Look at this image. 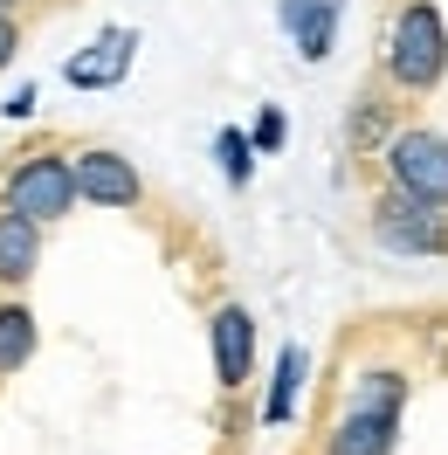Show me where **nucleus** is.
Masks as SVG:
<instances>
[{"instance_id": "obj_3", "label": "nucleus", "mask_w": 448, "mask_h": 455, "mask_svg": "<svg viewBox=\"0 0 448 455\" xmlns=\"http://www.w3.org/2000/svg\"><path fill=\"white\" fill-rule=\"evenodd\" d=\"M76 200H84V194H76V166H69L62 152H35V159H21V166L7 172V207L35 214L42 228L62 221Z\"/></svg>"}, {"instance_id": "obj_13", "label": "nucleus", "mask_w": 448, "mask_h": 455, "mask_svg": "<svg viewBox=\"0 0 448 455\" xmlns=\"http://www.w3.org/2000/svg\"><path fill=\"white\" fill-rule=\"evenodd\" d=\"M221 159H228V180L242 187V180H249V139H242V132H221Z\"/></svg>"}, {"instance_id": "obj_6", "label": "nucleus", "mask_w": 448, "mask_h": 455, "mask_svg": "<svg viewBox=\"0 0 448 455\" xmlns=\"http://www.w3.org/2000/svg\"><path fill=\"white\" fill-rule=\"evenodd\" d=\"M249 366H255V317L242 304H228V311H214V372L228 394L249 379Z\"/></svg>"}, {"instance_id": "obj_14", "label": "nucleus", "mask_w": 448, "mask_h": 455, "mask_svg": "<svg viewBox=\"0 0 448 455\" xmlns=\"http://www.w3.org/2000/svg\"><path fill=\"white\" fill-rule=\"evenodd\" d=\"M14 49H21V28H14V14H7V7H0V69H7V62H14Z\"/></svg>"}, {"instance_id": "obj_4", "label": "nucleus", "mask_w": 448, "mask_h": 455, "mask_svg": "<svg viewBox=\"0 0 448 455\" xmlns=\"http://www.w3.org/2000/svg\"><path fill=\"white\" fill-rule=\"evenodd\" d=\"M387 172L400 194L428 200V207H448V139L442 132H393Z\"/></svg>"}, {"instance_id": "obj_12", "label": "nucleus", "mask_w": 448, "mask_h": 455, "mask_svg": "<svg viewBox=\"0 0 448 455\" xmlns=\"http://www.w3.org/2000/svg\"><path fill=\"white\" fill-rule=\"evenodd\" d=\"M297 379H304V352L290 345V352H283V366H276V394H269V421H283V414H290V400H297Z\"/></svg>"}, {"instance_id": "obj_1", "label": "nucleus", "mask_w": 448, "mask_h": 455, "mask_svg": "<svg viewBox=\"0 0 448 455\" xmlns=\"http://www.w3.org/2000/svg\"><path fill=\"white\" fill-rule=\"evenodd\" d=\"M442 69H448V28H442V14H435L428 0L400 7V21H393V35H387V76L420 97V90L442 84Z\"/></svg>"}, {"instance_id": "obj_9", "label": "nucleus", "mask_w": 448, "mask_h": 455, "mask_svg": "<svg viewBox=\"0 0 448 455\" xmlns=\"http://www.w3.org/2000/svg\"><path fill=\"white\" fill-rule=\"evenodd\" d=\"M132 49H139V42H132L124 28H111V35H97V49H90V56H76L62 76H69L76 90H104V84H117V76L132 69Z\"/></svg>"}, {"instance_id": "obj_10", "label": "nucleus", "mask_w": 448, "mask_h": 455, "mask_svg": "<svg viewBox=\"0 0 448 455\" xmlns=\"http://www.w3.org/2000/svg\"><path fill=\"white\" fill-rule=\"evenodd\" d=\"M35 359V311L28 304H0V379Z\"/></svg>"}, {"instance_id": "obj_11", "label": "nucleus", "mask_w": 448, "mask_h": 455, "mask_svg": "<svg viewBox=\"0 0 448 455\" xmlns=\"http://www.w3.org/2000/svg\"><path fill=\"white\" fill-rule=\"evenodd\" d=\"M400 400H407V379L400 372H365L359 387H352V407H365V414H400Z\"/></svg>"}, {"instance_id": "obj_2", "label": "nucleus", "mask_w": 448, "mask_h": 455, "mask_svg": "<svg viewBox=\"0 0 448 455\" xmlns=\"http://www.w3.org/2000/svg\"><path fill=\"white\" fill-rule=\"evenodd\" d=\"M372 242L393 249V256H448V221H442V207H428V200L393 187L372 207Z\"/></svg>"}, {"instance_id": "obj_8", "label": "nucleus", "mask_w": 448, "mask_h": 455, "mask_svg": "<svg viewBox=\"0 0 448 455\" xmlns=\"http://www.w3.org/2000/svg\"><path fill=\"white\" fill-rule=\"evenodd\" d=\"M393 421H400V414H365V407H345V421L324 435V455H393Z\"/></svg>"}, {"instance_id": "obj_7", "label": "nucleus", "mask_w": 448, "mask_h": 455, "mask_svg": "<svg viewBox=\"0 0 448 455\" xmlns=\"http://www.w3.org/2000/svg\"><path fill=\"white\" fill-rule=\"evenodd\" d=\"M42 262V221L21 207H0V283H28Z\"/></svg>"}, {"instance_id": "obj_5", "label": "nucleus", "mask_w": 448, "mask_h": 455, "mask_svg": "<svg viewBox=\"0 0 448 455\" xmlns=\"http://www.w3.org/2000/svg\"><path fill=\"white\" fill-rule=\"evenodd\" d=\"M69 166H76V194L97 200V207H139L145 200L139 166H132L124 152H111V145H84Z\"/></svg>"}, {"instance_id": "obj_15", "label": "nucleus", "mask_w": 448, "mask_h": 455, "mask_svg": "<svg viewBox=\"0 0 448 455\" xmlns=\"http://www.w3.org/2000/svg\"><path fill=\"white\" fill-rule=\"evenodd\" d=\"M0 7H14V0H0Z\"/></svg>"}]
</instances>
